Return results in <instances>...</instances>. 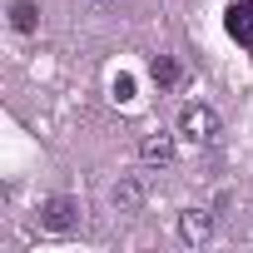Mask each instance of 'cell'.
<instances>
[{"instance_id": "6da1fadb", "label": "cell", "mask_w": 253, "mask_h": 253, "mask_svg": "<svg viewBox=\"0 0 253 253\" xmlns=\"http://www.w3.org/2000/svg\"><path fill=\"white\" fill-rule=\"evenodd\" d=\"M80 223V204L70 199V194H50L45 204H40V228H50V233H70Z\"/></svg>"}, {"instance_id": "7a4b0ae2", "label": "cell", "mask_w": 253, "mask_h": 253, "mask_svg": "<svg viewBox=\"0 0 253 253\" xmlns=\"http://www.w3.org/2000/svg\"><path fill=\"white\" fill-rule=\"evenodd\" d=\"M179 134L194 139V144H209V139L218 134V114H213L209 104H184V114H179Z\"/></svg>"}, {"instance_id": "3957f363", "label": "cell", "mask_w": 253, "mask_h": 253, "mask_svg": "<svg viewBox=\"0 0 253 253\" xmlns=\"http://www.w3.org/2000/svg\"><path fill=\"white\" fill-rule=\"evenodd\" d=\"M209 233H213V213H204V209H184L179 213V238L184 243H209Z\"/></svg>"}, {"instance_id": "277c9868", "label": "cell", "mask_w": 253, "mask_h": 253, "mask_svg": "<svg viewBox=\"0 0 253 253\" xmlns=\"http://www.w3.org/2000/svg\"><path fill=\"white\" fill-rule=\"evenodd\" d=\"M109 199H114L119 213H134V209L144 204V179H119V184L109 189Z\"/></svg>"}, {"instance_id": "5b68a950", "label": "cell", "mask_w": 253, "mask_h": 253, "mask_svg": "<svg viewBox=\"0 0 253 253\" xmlns=\"http://www.w3.org/2000/svg\"><path fill=\"white\" fill-rule=\"evenodd\" d=\"M228 35H233L238 45H248V50H253V0H243V5H233V10H228Z\"/></svg>"}, {"instance_id": "8992f818", "label": "cell", "mask_w": 253, "mask_h": 253, "mask_svg": "<svg viewBox=\"0 0 253 253\" xmlns=\"http://www.w3.org/2000/svg\"><path fill=\"white\" fill-rule=\"evenodd\" d=\"M139 154H144V164H159V169H164V164H174V139H169V134H149V139L139 144Z\"/></svg>"}, {"instance_id": "52a82bcc", "label": "cell", "mask_w": 253, "mask_h": 253, "mask_svg": "<svg viewBox=\"0 0 253 253\" xmlns=\"http://www.w3.org/2000/svg\"><path fill=\"white\" fill-rule=\"evenodd\" d=\"M10 25H15V30H20V35H30V30H35V25H40V10H35V5H30V0H20V5H15V10H10Z\"/></svg>"}, {"instance_id": "ba28073f", "label": "cell", "mask_w": 253, "mask_h": 253, "mask_svg": "<svg viewBox=\"0 0 253 253\" xmlns=\"http://www.w3.org/2000/svg\"><path fill=\"white\" fill-rule=\"evenodd\" d=\"M149 75H154V84H174V80H179V65H174L169 55H159V60L149 65Z\"/></svg>"}, {"instance_id": "9c48e42d", "label": "cell", "mask_w": 253, "mask_h": 253, "mask_svg": "<svg viewBox=\"0 0 253 253\" xmlns=\"http://www.w3.org/2000/svg\"><path fill=\"white\" fill-rule=\"evenodd\" d=\"M114 94H119V99H134V80L119 75V80H114Z\"/></svg>"}, {"instance_id": "30bf717a", "label": "cell", "mask_w": 253, "mask_h": 253, "mask_svg": "<svg viewBox=\"0 0 253 253\" xmlns=\"http://www.w3.org/2000/svg\"><path fill=\"white\" fill-rule=\"evenodd\" d=\"M94 5H109V0H94Z\"/></svg>"}]
</instances>
